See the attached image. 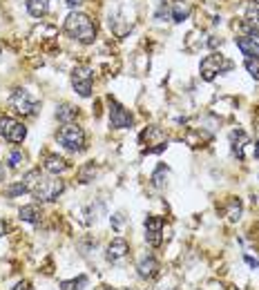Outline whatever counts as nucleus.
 Wrapping results in <instances>:
<instances>
[{"label": "nucleus", "mask_w": 259, "mask_h": 290, "mask_svg": "<svg viewBox=\"0 0 259 290\" xmlns=\"http://www.w3.org/2000/svg\"><path fill=\"white\" fill-rule=\"evenodd\" d=\"M63 31L70 38L78 40L80 45H92V42L96 40L98 27H96V22L92 20V16H88V13H83V11H72L63 22Z\"/></svg>", "instance_id": "nucleus-1"}, {"label": "nucleus", "mask_w": 259, "mask_h": 290, "mask_svg": "<svg viewBox=\"0 0 259 290\" xmlns=\"http://www.w3.org/2000/svg\"><path fill=\"white\" fill-rule=\"evenodd\" d=\"M65 192V181L60 177H54V174H40L34 188L30 190V194L34 197L36 203H54L58 201V197Z\"/></svg>", "instance_id": "nucleus-2"}, {"label": "nucleus", "mask_w": 259, "mask_h": 290, "mask_svg": "<svg viewBox=\"0 0 259 290\" xmlns=\"http://www.w3.org/2000/svg\"><path fill=\"white\" fill-rule=\"evenodd\" d=\"M54 139L63 150L72 152V154H80L88 147V134H85V130L78 123H67V125H63L56 132Z\"/></svg>", "instance_id": "nucleus-3"}, {"label": "nucleus", "mask_w": 259, "mask_h": 290, "mask_svg": "<svg viewBox=\"0 0 259 290\" xmlns=\"http://www.w3.org/2000/svg\"><path fill=\"white\" fill-rule=\"evenodd\" d=\"M40 105H42L40 98L25 87H16L12 94H9V107H12L16 114L25 116V118L36 116V114L40 112Z\"/></svg>", "instance_id": "nucleus-4"}, {"label": "nucleus", "mask_w": 259, "mask_h": 290, "mask_svg": "<svg viewBox=\"0 0 259 290\" xmlns=\"http://www.w3.org/2000/svg\"><path fill=\"white\" fill-rule=\"evenodd\" d=\"M232 67H234L232 60L226 58L224 54H219V51H212V54H208L201 60L199 72H201V78H204L206 83H210V80H214L219 74H226Z\"/></svg>", "instance_id": "nucleus-5"}, {"label": "nucleus", "mask_w": 259, "mask_h": 290, "mask_svg": "<svg viewBox=\"0 0 259 290\" xmlns=\"http://www.w3.org/2000/svg\"><path fill=\"white\" fill-rule=\"evenodd\" d=\"M0 139H4L12 145H20L27 139V127L22 121L9 116V114H0Z\"/></svg>", "instance_id": "nucleus-6"}, {"label": "nucleus", "mask_w": 259, "mask_h": 290, "mask_svg": "<svg viewBox=\"0 0 259 290\" xmlns=\"http://www.w3.org/2000/svg\"><path fill=\"white\" fill-rule=\"evenodd\" d=\"M72 80V87L74 92L78 94L80 98H90L92 96V89H94V72L90 65H76L70 74Z\"/></svg>", "instance_id": "nucleus-7"}, {"label": "nucleus", "mask_w": 259, "mask_h": 290, "mask_svg": "<svg viewBox=\"0 0 259 290\" xmlns=\"http://www.w3.org/2000/svg\"><path fill=\"white\" fill-rule=\"evenodd\" d=\"M108 103H110V109H108L110 127H112V130H130V127L134 125V114L112 96L108 98Z\"/></svg>", "instance_id": "nucleus-8"}, {"label": "nucleus", "mask_w": 259, "mask_h": 290, "mask_svg": "<svg viewBox=\"0 0 259 290\" xmlns=\"http://www.w3.org/2000/svg\"><path fill=\"white\" fill-rule=\"evenodd\" d=\"M163 228H166V219L159 215H148L143 219V239H146V244L150 248H161Z\"/></svg>", "instance_id": "nucleus-9"}, {"label": "nucleus", "mask_w": 259, "mask_h": 290, "mask_svg": "<svg viewBox=\"0 0 259 290\" xmlns=\"http://www.w3.org/2000/svg\"><path fill=\"white\" fill-rule=\"evenodd\" d=\"M134 270H136L138 279H143V282H152V279H156L159 273H161V261L156 259L154 253H141L136 257Z\"/></svg>", "instance_id": "nucleus-10"}, {"label": "nucleus", "mask_w": 259, "mask_h": 290, "mask_svg": "<svg viewBox=\"0 0 259 290\" xmlns=\"http://www.w3.org/2000/svg\"><path fill=\"white\" fill-rule=\"evenodd\" d=\"M130 255V241L126 237H114L108 246H105V261L108 264H118Z\"/></svg>", "instance_id": "nucleus-11"}, {"label": "nucleus", "mask_w": 259, "mask_h": 290, "mask_svg": "<svg viewBox=\"0 0 259 290\" xmlns=\"http://www.w3.org/2000/svg\"><path fill=\"white\" fill-rule=\"evenodd\" d=\"M40 168H42V172L54 174V177H60L63 172H67V170H70V163H67L63 156H58V154H54V152H50V154L42 156Z\"/></svg>", "instance_id": "nucleus-12"}, {"label": "nucleus", "mask_w": 259, "mask_h": 290, "mask_svg": "<svg viewBox=\"0 0 259 290\" xmlns=\"http://www.w3.org/2000/svg\"><path fill=\"white\" fill-rule=\"evenodd\" d=\"M18 219L25 223H32V226H38L42 221V208L40 203H27L18 210Z\"/></svg>", "instance_id": "nucleus-13"}, {"label": "nucleus", "mask_w": 259, "mask_h": 290, "mask_svg": "<svg viewBox=\"0 0 259 290\" xmlns=\"http://www.w3.org/2000/svg\"><path fill=\"white\" fill-rule=\"evenodd\" d=\"M234 45L239 47V51H242L246 58H252V60H259V42L255 38H246V36H239L234 38Z\"/></svg>", "instance_id": "nucleus-14"}, {"label": "nucleus", "mask_w": 259, "mask_h": 290, "mask_svg": "<svg viewBox=\"0 0 259 290\" xmlns=\"http://www.w3.org/2000/svg\"><path fill=\"white\" fill-rule=\"evenodd\" d=\"M248 145V134L244 130H232L230 132V150L239 161H244V150Z\"/></svg>", "instance_id": "nucleus-15"}, {"label": "nucleus", "mask_w": 259, "mask_h": 290, "mask_svg": "<svg viewBox=\"0 0 259 290\" xmlns=\"http://www.w3.org/2000/svg\"><path fill=\"white\" fill-rule=\"evenodd\" d=\"M56 121H60L63 125L67 123H76V118H78V107L72 105V103H60V105H56Z\"/></svg>", "instance_id": "nucleus-16"}, {"label": "nucleus", "mask_w": 259, "mask_h": 290, "mask_svg": "<svg viewBox=\"0 0 259 290\" xmlns=\"http://www.w3.org/2000/svg\"><path fill=\"white\" fill-rule=\"evenodd\" d=\"M190 11H192V4L186 2V0H174V2H172V11L170 13H172V20H174V22L188 20Z\"/></svg>", "instance_id": "nucleus-17"}, {"label": "nucleus", "mask_w": 259, "mask_h": 290, "mask_svg": "<svg viewBox=\"0 0 259 290\" xmlns=\"http://www.w3.org/2000/svg\"><path fill=\"white\" fill-rule=\"evenodd\" d=\"M168 179H170V168H168L166 163H159L154 168V172H152V177H150L152 185H154L156 190H163L168 185Z\"/></svg>", "instance_id": "nucleus-18"}, {"label": "nucleus", "mask_w": 259, "mask_h": 290, "mask_svg": "<svg viewBox=\"0 0 259 290\" xmlns=\"http://www.w3.org/2000/svg\"><path fill=\"white\" fill-rule=\"evenodd\" d=\"M27 11L32 18H42L50 11V0H27Z\"/></svg>", "instance_id": "nucleus-19"}, {"label": "nucleus", "mask_w": 259, "mask_h": 290, "mask_svg": "<svg viewBox=\"0 0 259 290\" xmlns=\"http://www.w3.org/2000/svg\"><path fill=\"white\" fill-rule=\"evenodd\" d=\"M244 215V203L239 199H230L228 206H226V219L230 223H237Z\"/></svg>", "instance_id": "nucleus-20"}, {"label": "nucleus", "mask_w": 259, "mask_h": 290, "mask_svg": "<svg viewBox=\"0 0 259 290\" xmlns=\"http://www.w3.org/2000/svg\"><path fill=\"white\" fill-rule=\"evenodd\" d=\"M88 275H78V277L74 279H63V282L58 284V290H85L88 286Z\"/></svg>", "instance_id": "nucleus-21"}, {"label": "nucleus", "mask_w": 259, "mask_h": 290, "mask_svg": "<svg viewBox=\"0 0 259 290\" xmlns=\"http://www.w3.org/2000/svg\"><path fill=\"white\" fill-rule=\"evenodd\" d=\"M22 163H25V152H22L20 147H14V150L9 152V156H7V165L12 170H18Z\"/></svg>", "instance_id": "nucleus-22"}, {"label": "nucleus", "mask_w": 259, "mask_h": 290, "mask_svg": "<svg viewBox=\"0 0 259 290\" xmlns=\"http://www.w3.org/2000/svg\"><path fill=\"white\" fill-rule=\"evenodd\" d=\"M239 29L244 31V34H246V38H259V27L255 25V22H250V20H246V18H244L242 22H239Z\"/></svg>", "instance_id": "nucleus-23"}, {"label": "nucleus", "mask_w": 259, "mask_h": 290, "mask_svg": "<svg viewBox=\"0 0 259 290\" xmlns=\"http://www.w3.org/2000/svg\"><path fill=\"white\" fill-rule=\"evenodd\" d=\"M246 20L255 22V25L259 27V0H252V2L246 7Z\"/></svg>", "instance_id": "nucleus-24"}, {"label": "nucleus", "mask_w": 259, "mask_h": 290, "mask_svg": "<svg viewBox=\"0 0 259 290\" xmlns=\"http://www.w3.org/2000/svg\"><path fill=\"white\" fill-rule=\"evenodd\" d=\"M4 194H7L9 199H16V197H20V194H27V188H25V183L22 181H18V183H12L7 190H4Z\"/></svg>", "instance_id": "nucleus-25"}, {"label": "nucleus", "mask_w": 259, "mask_h": 290, "mask_svg": "<svg viewBox=\"0 0 259 290\" xmlns=\"http://www.w3.org/2000/svg\"><path fill=\"white\" fill-rule=\"evenodd\" d=\"M246 69H248V74L252 76L255 80H259V60H252V58H246Z\"/></svg>", "instance_id": "nucleus-26"}, {"label": "nucleus", "mask_w": 259, "mask_h": 290, "mask_svg": "<svg viewBox=\"0 0 259 290\" xmlns=\"http://www.w3.org/2000/svg\"><path fill=\"white\" fill-rule=\"evenodd\" d=\"M110 223H112V228L118 232V230H121V228H123V223H126V217H123L121 212H116V215H112V217H110Z\"/></svg>", "instance_id": "nucleus-27"}, {"label": "nucleus", "mask_w": 259, "mask_h": 290, "mask_svg": "<svg viewBox=\"0 0 259 290\" xmlns=\"http://www.w3.org/2000/svg\"><path fill=\"white\" fill-rule=\"evenodd\" d=\"M9 290H34V284L30 282V279H18Z\"/></svg>", "instance_id": "nucleus-28"}, {"label": "nucleus", "mask_w": 259, "mask_h": 290, "mask_svg": "<svg viewBox=\"0 0 259 290\" xmlns=\"http://www.w3.org/2000/svg\"><path fill=\"white\" fill-rule=\"evenodd\" d=\"M244 261H246L248 266H250L252 270H259V259L257 257H250V255H244Z\"/></svg>", "instance_id": "nucleus-29"}, {"label": "nucleus", "mask_w": 259, "mask_h": 290, "mask_svg": "<svg viewBox=\"0 0 259 290\" xmlns=\"http://www.w3.org/2000/svg\"><path fill=\"white\" fill-rule=\"evenodd\" d=\"M7 232H9V223L4 219H0V237H4Z\"/></svg>", "instance_id": "nucleus-30"}, {"label": "nucleus", "mask_w": 259, "mask_h": 290, "mask_svg": "<svg viewBox=\"0 0 259 290\" xmlns=\"http://www.w3.org/2000/svg\"><path fill=\"white\" fill-rule=\"evenodd\" d=\"M168 13H170V11H168V7H166V4H161L159 11H156V20H161V18H163V16H168Z\"/></svg>", "instance_id": "nucleus-31"}, {"label": "nucleus", "mask_w": 259, "mask_h": 290, "mask_svg": "<svg viewBox=\"0 0 259 290\" xmlns=\"http://www.w3.org/2000/svg\"><path fill=\"white\" fill-rule=\"evenodd\" d=\"M83 4V0H67V7L70 9H78Z\"/></svg>", "instance_id": "nucleus-32"}, {"label": "nucleus", "mask_w": 259, "mask_h": 290, "mask_svg": "<svg viewBox=\"0 0 259 290\" xmlns=\"http://www.w3.org/2000/svg\"><path fill=\"white\" fill-rule=\"evenodd\" d=\"M96 290H118V288H114V286H108V284H100V286Z\"/></svg>", "instance_id": "nucleus-33"}, {"label": "nucleus", "mask_w": 259, "mask_h": 290, "mask_svg": "<svg viewBox=\"0 0 259 290\" xmlns=\"http://www.w3.org/2000/svg\"><path fill=\"white\" fill-rule=\"evenodd\" d=\"M252 154H255V159H259V141L255 143V152H252Z\"/></svg>", "instance_id": "nucleus-34"}, {"label": "nucleus", "mask_w": 259, "mask_h": 290, "mask_svg": "<svg viewBox=\"0 0 259 290\" xmlns=\"http://www.w3.org/2000/svg\"><path fill=\"white\" fill-rule=\"evenodd\" d=\"M152 290H176V288H166V286H156V288H152Z\"/></svg>", "instance_id": "nucleus-35"}, {"label": "nucleus", "mask_w": 259, "mask_h": 290, "mask_svg": "<svg viewBox=\"0 0 259 290\" xmlns=\"http://www.w3.org/2000/svg\"><path fill=\"white\" fill-rule=\"evenodd\" d=\"M0 51H2V49H0Z\"/></svg>", "instance_id": "nucleus-36"}]
</instances>
